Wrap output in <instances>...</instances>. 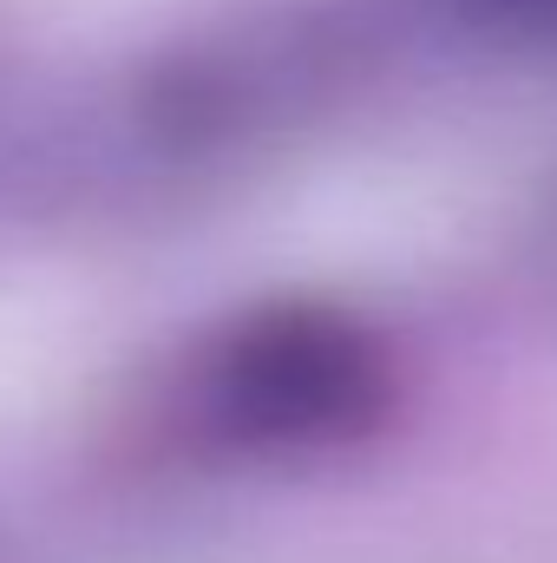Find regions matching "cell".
I'll use <instances>...</instances> for the list:
<instances>
[{
  "label": "cell",
  "mask_w": 557,
  "mask_h": 563,
  "mask_svg": "<svg viewBox=\"0 0 557 563\" xmlns=\"http://www.w3.org/2000/svg\"><path fill=\"white\" fill-rule=\"evenodd\" d=\"M368 79V40L328 7L197 20L92 86L40 151V190L73 217H171L270 170Z\"/></svg>",
  "instance_id": "6da1fadb"
},
{
  "label": "cell",
  "mask_w": 557,
  "mask_h": 563,
  "mask_svg": "<svg viewBox=\"0 0 557 563\" xmlns=\"http://www.w3.org/2000/svg\"><path fill=\"white\" fill-rule=\"evenodd\" d=\"M401 407L387 328L328 295L230 308L177 341L144 394L157 452L197 472H288L368 445Z\"/></svg>",
  "instance_id": "7a4b0ae2"
},
{
  "label": "cell",
  "mask_w": 557,
  "mask_h": 563,
  "mask_svg": "<svg viewBox=\"0 0 557 563\" xmlns=\"http://www.w3.org/2000/svg\"><path fill=\"white\" fill-rule=\"evenodd\" d=\"M433 20L512 46V53H551L557 59V0H419Z\"/></svg>",
  "instance_id": "3957f363"
}]
</instances>
